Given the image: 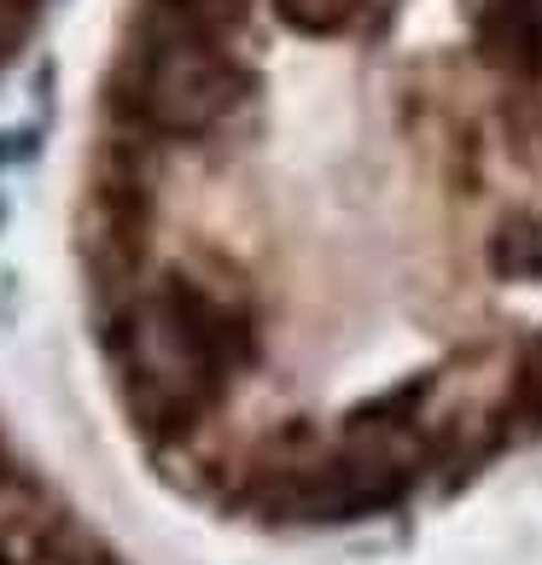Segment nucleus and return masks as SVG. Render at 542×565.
<instances>
[{"label": "nucleus", "mask_w": 542, "mask_h": 565, "mask_svg": "<svg viewBox=\"0 0 542 565\" xmlns=\"http://www.w3.org/2000/svg\"><path fill=\"white\" fill-rule=\"evenodd\" d=\"M472 47L490 71L542 82V0H485L472 18Z\"/></svg>", "instance_id": "nucleus-2"}, {"label": "nucleus", "mask_w": 542, "mask_h": 565, "mask_svg": "<svg viewBox=\"0 0 542 565\" xmlns=\"http://www.w3.org/2000/svg\"><path fill=\"white\" fill-rule=\"evenodd\" d=\"M245 88L252 76L227 47L135 24L117 71L106 76V117L117 135H140L158 146L204 140L240 111Z\"/></svg>", "instance_id": "nucleus-1"}, {"label": "nucleus", "mask_w": 542, "mask_h": 565, "mask_svg": "<svg viewBox=\"0 0 542 565\" xmlns=\"http://www.w3.org/2000/svg\"><path fill=\"white\" fill-rule=\"evenodd\" d=\"M485 257L502 280H536L542 275V227L536 222H502L496 239L485 245Z\"/></svg>", "instance_id": "nucleus-3"}]
</instances>
